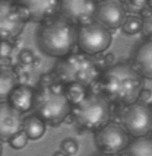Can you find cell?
Instances as JSON below:
<instances>
[{
	"label": "cell",
	"instance_id": "cell-24",
	"mask_svg": "<svg viewBox=\"0 0 152 156\" xmlns=\"http://www.w3.org/2000/svg\"><path fill=\"white\" fill-rule=\"evenodd\" d=\"M143 18H142V32L152 38V9L149 7V10L146 12V9L143 10Z\"/></svg>",
	"mask_w": 152,
	"mask_h": 156
},
{
	"label": "cell",
	"instance_id": "cell-11",
	"mask_svg": "<svg viewBox=\"0 0 152 156\" xmlns=\"http://www.w3.org/2000/svg\"><path fill=\"white\" fill-rule=\"evenodd\" d=\"M127 10L121 0H100L97 10H95V20L103 23L108 29H117L123 25Z\"/></svg>",
	"mask_w": 152,
	"mask_h": 156
},
{
	"label": "cell",
	"instance_id": "cell-23",
	"mask_svg": "<svg viewBox=\"0 0 152 156\" xmlns=\"http://www.w3.org/2000/svg\"><path fill=\"white\" fill-rule=\"evenodd\" d=\"M28 140H29V137L27 136V133L24 131V130H21L19 133H16L10 140H9V144L13 147V149L19 150V149H24L25 146L28 144Z\"/></svg>",
	"mask_w": 152,
	"mask_h": 156
},
{
	"label": "cell",
	"instance_id": "cell-17",
	"mask_svg": "<svg viewBox=\"0 0 152 156\" xmlns=\"http://www.w3.org/2000/svg\"><path fill=\"white\" fill-rule=\"evenodd\" d=\"M123 152L129 156H152V137L146 134L136 136L133 142H129Z\"/></svg>",
	"mask_w": 152,
	"mask_h": 156
},
{
	"label": "cell",
	"instance_id": "cell-30",
	"mask_svg": "<svg viewBox=\"0 0 152 156\" xmlns=\"http://www.w3.org/2000/svg\"><path fill=\"white\" fill-rule=\"evenodd\" d=\"M149 107H151V111H152V102H151V105H149Z\"/></svg>",
	"mask_w": 152,
	"mask_h": 156
},
{
	"label": "cell",
	"instance_id": "cell-28",
	"mask_svg": "<svg viewBox=\"0 0 152 156\" xmlns=\"http://www.w3.org/2000/svg\"><path fill=\"white\" fill-rule=\"evenodd\" d=\"M148 6L152 9V0H148Z\"/></svg>",
	"mask_w": 152,
	"mask_h": 156
},
{
	"label": "cell",
	"instance_id": "cell-27",
	"mask_svg": "<svg viewBox=\"0 0 152 156\" xmlns=\"http://www.w3.org/2000/svg\"><path fill=\"white\" fill-rule=\"evenodd\" d=\"M151 98H152V90H151V89H142V90H140V95H139L138 101L148 102Z\"/></svg>",
	"mask_w": 152,
	"mask_h": 156
},
{
	"label": "cell",
	"instance_id": "cell-9",
	"mask_svg": "<svg viewBox=\"0 0 152 156\" xmlns=\"http://www.w3.org/2000/svg\"><path fill=\"white\" fill-rule=\"evenodd\" d=\"M126 130L133 137L145 136L152 131V111L143 101H135L126 109L123 115Z\"/></svg>",
	"mask_w": 152,
	"mask_h": 156
},
{
	"label": "cell",
	"instance_id": "cell-4",
	"mask_svg": "<svg viewBox=\"0 0 152 156\" xmlns=\"http://www.w3.org/2000/svg\"><path fill=\"white\" fill-rule=\"evenodd\" d=\"M57 79L62 83H82L94 86L101 77V67L98 61L86 53H69L60 57L54 69Z\"/></svg>",
	"mask_w": 152,
	"mask_h": 156
},
{
	"label": "cell",
	"instance_id": "cell-21",
	"mask_svg": "<svg viewBox=\"0 0 152 156\" xmlns=\"http://www.w3.org/2000/svg\"><path fill=\"white\" fill-rule=\"evenodd\" d=\"M125 3V7L127 10V13L130 15H138V13H143L148 6V0H126L123 2Z\"/></svg>",
	"mask_w": 152,
	"mask_h": 156
},
{
	"label": "cell",
	"instance_id": "cell-22",
	"mask_svg": "<svg viewBox=\"0 0 152 156\" xmlns=\"http://www.w3.org/2000/svg\"><path fill=\"white\" fill-rule=\"evenodd\" d=\"M60 149H62V152L64 153V155H76L78 153V150H79V144H78V142H76L75 139H70V137H67V139H63L62 143H60Z\"/></svg>",
	"mask_w": 152,
	"mask_h": 156
},
{
	"label": "cell",
	"instance_id": "cell-16",
	"mask_svg": "<svg viewBox=\"0 0 152 156\" xmlns=\"http://www.w3.org/2000/svg\"><path fill=\"white\" fill-rule=\"evenodd\" d=\"M18 85H19V77L16 70L12 66L0 64V102L7 101L9 95Z\"/></svg>",
	"mask_w": 152,
	"mask_h": 156
},
{
	"label": "cell",
	"instance_id": "cell-8",
	"mask_svg": "<svg viewBox=\"0 0 152 156\" xmlns=\"http://www.w3.org/2000/svg\"><path fill=\"white\" fill-rule=\"evenodd\" d=\"M27 16L18 3L0 0V41H12L21 35Z\"/></svg>",
	"mask_w": 152,
	"mask_h": 156
},
{
	"label": "cell",
	"instance_id": "cell-3",
	"mask_svg": "<svg viewBox=\"0 0 152 156\" xmlns=\"http://www.w3.org/2000/svg\"><path fill=\"white\" fill-rule=\"evenodd\" d=\"M78 42V29L66 18L53 16L38 31V45L50 57H63L73 51Z\"/></svg>",
	"mask_w": 152,
	"mask_h": 156
},
{
	"label": "cell",
	"instance_id": "cell-31",
	"mask_svg": "<svg viewBox=\"0 0 152 156\" xmlns=\"http://www.w3.org/2000/svg\"><path fill=\"white\" fill-rule=\"evenodd\" d=\"M98 2H100V0H98Z\"/></svg>",
	"mask_w": 152,
	"mask_h": 156
},
{
	"label": "cell",
	"instance_id": "cell-15",
	"mask_svg": "<svg viewBox=\"0 0 152 156\" xmlns=\"http://www.w3.org/2000/svg\"><path fill=\"white\" fill-rule=\"evenodd\" d=\"M135 67L146 79H152V41L139 45L135 54Z\"/></svg>",
	"mask_w": 152,
	"mask_h": 156
},
{
	"label": "cell",
	"instance_id": "cell-12",
	"mask_svg": "<svg viewBox=\"0 0 152 156\" xmlns=\"http://www.w3.org/2000/svg\"><path fill=\"white\" fill-rule=\"evenodd\" d=\"M27 19L34 22H44L57 15L60 0H18Z\"/></svg>",
	"mask_w": 152,
	"mask_h": 156
},
{
	"label": "cell",
	"instance_id": "cell-29",
	"mask_svg": "<svg viewBox=\"0 0 152 156\" xmlns=\"http://www.w3.org/2000/svg\"><path fill=\"white\" fill-rule=\"evenodd\" d=\"M0 155H2V146H0Z\"/></svg>",
	"mask_w": 152,
	"mask_h": 156
},
{
	"label": "cell",
	"instance_id": "cell-7",
	"mask_svg": "<svg viewBox=\"0 0 152 156\" xmlns=\"http://www.w3.org/2000/svg\"><path fill=\"white\" fill-rule=\"evenodd\" d=\"M95 144L103 155H117L129 144V131L118 122H107L95 131Z\"/></svg>",
	"mask_w": 152,
	"mask_h": 156
},
{
	"label": "cell",
	"instance_id": "cell-13",
	"mask_svg": "<svg viewBox=\"0 0 152 156\" xmlns=\"http://www.w3.org/2000/svg\"><path fill=\"white\" fill-rule=\"evenodd\" d=\"M24 112L16 109L7 101L0 102V140L9 142L24 129Z\"/></svg>",
	"mask_w": 152,
	"mask_h": 156
},
{
	"label": "cell",
	"instance_id": "cell-10",
	"mask_svg": "<svg viewBox=\"0 0 152 156\" xmlns=\"http://www.w3.org/2000/svg\"><path fill=\"white\" fill-rule=\"evenodd\" d=\"M98 0H60L59 12L73 25H85L95 20Z\"/></svg>",
	"mask_w": 152,
	"mask_h": 156
},
{
	"label": "cell",
	"instance_id": "cell-1",
	"mask_svg": "<svg viewBox=\"0 0 152 156\" xmlns=\"http://www.w3.org/2000/svg\"><path fill=\"white\" fill-rule=\"evenodd\" d=\"M100 89L110 102L130 105L139 99L140 90L143 89V76L129 63L111 64L101 76Z\"/></svg>",
	"mask_w": 152,
	"mask_h": 156
},
{
	"label": "cell",
	"instance_id": "cell-2",
	"mask_svg": "<svg viewBox=\"0 0 152 156\" xmlns=\"http://www.w3.org/2000/svg\"><path fill=\"white\" fill-rule=\"evenodd\" d=\"M35 114L50 126H59L72 111V104L64 90V83L54 80L51 83H38L34 95Z\"/></svg>",
	"mask_w": 152,
	"mask_h": 156
},
{
	"label": "cell",
	"instance_id": "cell-14",
	"mask_svg": "<svg viewBox=\"0 0 152 156\" xmlns=\"http://www.w3.org/2000/svg\"><path fill=\"white\" fill-rule=\"evenodd\" d=\"M34 95L35 89H32L27 83H19L9 95L7 102L13 105L16 109H19L21 112H27L34 107Z\"/></svg>",
	"mask_w": 152,
	"mask_h": 156
},
{
	"label": "cell",
	"instance_id": "cell-20",
	"mask_svg": "<svg viewBox=\"0 0 152 156\" xmlns=\"http://www.w3.org/2000/svg\"><path fill=\"white\" fill-rule=\"evenodd\" d=\"M123 32L126 35H135L139 34L142 31V18L138 15H130V16H126L125 22H123Z\"/></svg>",
	"mask_w": 152,
	"mask_h": 156
},
{
	"label": "cell",
	"instance_id": "cell-26",
	"mask_svg": "<svg viewBox=\"0 0 152 156\" xmlns=\"http://www.w3.org/2000/svg\"><path fill=\"white\" fill-rule=\"evenodd\" d=\"M13 51V45L10 41H0V57H7Z\"/></svg>",
	"mask_w": 152,
	"mask_h": 156
},
{
	"label": "cell",
	"instance_id": "cell-19",
	"mask_svg": "<svg viewBox=\"0 0 152 156\" xmlns=\"http://www.w3.org/2000/svg\"><path fill=\"white\" fill-rule=\"evenodd\" d=\"M88 86H85L82 83H66L64 85V90H66V95L69 98V101L72 105H75L82 99L83 96L86 95L89 90Z\"/></svg>",
	"mask_w": 152,
	"mask_h": 156
},
{
	"label": "cell",
	"instance_id": "cell-6",
	"mask_svg": "<svg viewBox=\"0 0 152 156\" xmlns=\"http://www.w3.org/2000/svg\"><path fill=\"white\" fill-rule=\"evenodd\" d=\"M111 41L113 37L110 29L97 20H92L78 28V47L86 54H101L110 47Z\"/></svg>",
	"mask_w": 152,
	"mask_h": 156
},
{
	"label": "cell",
	"instance_id": "cell-25",
	"mask_svg": "<svg viewBox=\"0 0 152 156\" xmlns=\"http://www.w3.org/2000/svg\"><path fill=\"white\" fill-rule=\"evenodd\" d=\"M35 60H37V57L29 50H22L19 53V61H21L22 66H32V64H35Z\"/></svg>",
	"mask_w": 152,
	"mask_h": 156
},
{
	"label": "cell",
	"instance_id": "cell-18",
	"mask_svg": "<svg viewBox=\"0 0 152 156\" xmlns=\"http://www.w3.org/2000/svg\"><path fill=\"white\" fill-rule=\"evenodd\" d=\"M45 124L47 122L42 120L40 115H29L24 120V131L27 133V136L29 137V140H38L44 136L45 133Z\"/></svg>",
	"mask_w": 152,
	"mask_h": 156
},
{
	"label": "cell",
	"instance_id": "cell-5",
	"mask_svg": "<svg viewBox=\"0 0 152 156\" xmlns=\"http://www.w3.org/2000/svg\"><path fill=\"white\" fill-rule=\"evenodd\" d=\"M70 114L82 130L95 133L110 121V101L100 92H88L78 104L72 105Z\"/></svg>",
	"mask_w": 152,
	"mask_h": 156
}]
</instances>
